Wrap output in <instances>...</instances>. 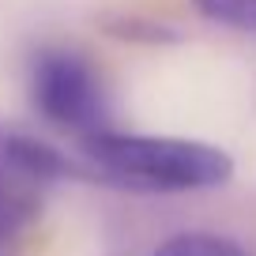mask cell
Segmentation results:
<instances>
[{"mask_svg": "<svg viewBox=\"0 0 256 256\" xmlns=\"http://www.w3.org/2000/svg\"><path fill=\"white\" fill-rule=\"evenodd\" d=\"M76 147L83 177L128 192H208L234 177V158L204 140L110 128Z\"/></svg>", "mask_w": 256, "mask_h": 256, "instance_id": "cell-1", "label": "cell"}, {"mask_svg": "<svg viewBox=\"0 0 256 256\" xmlns=\"http://www.w3.org/2000/svg\"><path fill=\"white\" fill-rule=\"evenodd\" d=\"M26 94H30L34 113L49 128L72 136L76 144L113 128V102L106 76L76 46L49 42L34 49L26 64Z\"/></svg>", "mask_w": 256, "mask_h": 256, "instance_id": "cell-2", "label": "cell"}, {"mask_svg": "<svg viewBox=\"0 0 256 256\" xmlns=\"http://www.w3.org/2000/svg\"><path fill=\"white\" fill-rule=\"evenodd\" d=\"M83 177L80 162L46 140L0 124V245L19 241L42 215L49 188Z\"/></svg>", "mask_w": 256, "mask_h": 256, "instance_id": "cell-3", "label": "cell"}, {"mask_svg": "<svg viewBox=\"0 0 256 256\" xmlns=\"http://www.w3.org/2000/svg\"><path fill=\"white\" fill-rule=\"evenodd\" d=\"M106 34L117 42H128V46H170V42H177V30L170 23L140 16V12H120V16L106 19Z\"/></svg>", "mask_w": 256, "mask_h": 256, "instance_id": "cell-4", "label": "cell"}, {"mask_svg": "<svg viewBox=\"0 0 256 256\" xmlns=\"http://www.w3.org/2000/svg\"><path fill=\"white\" fill-rule=\"evenodd\" d=\"M151 256H252V252L245 245H238L234 238H222V234L188 230V234H174L170 241H162Z\"/></svg>", "mask_w": 256, "mask_h": 256, "instance_id": "cell-5", "label": "cell"}, {"mask_svg": "<svg viewBox=\"0 0 256 256\" xmlns=\"http://www.w3.org/2000/svg\"><path fill=\"white\" fill-rule=\"evenodd\" d=\"M208 23L226 26L234 34H256V0H192Z\"/></svg>", "mask_w": 256, "mask_h": 256, "instance_id": "cell-6", "label": "cell"}]
</instances>
